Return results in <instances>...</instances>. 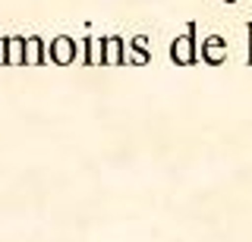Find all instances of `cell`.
Returning a JSON list of instances; mask_svg holds the SVG:
<instances>
[{
    "mask_svg": "<svg viewBox=\"0 0 252 242\" xmlns=\"http://www.w3.org/2000/svg\"><path fill=\"white\" fill-rule=\"evenodd\" d=\"M170 60L177 66H192L199 60V48H195V22L186 26V35H180L177 41L170 44Z\"/></svg>",
    "mask_w": 252,
    "mask_h": 242,
    "instance_id": "obj_1",
    "label": "cell"
},
{
    "mask_svg": "<svg viewBox=\"0 0 252 242\" xmlns=\"http://www.w3.org/2000/svg\"><path fill=\"white\" fill-rule=\"evenodd\" d=\"M47 60H51V63H57V66L73 63V60H76V41L69 35L54 38V41L47 44Z\"/></svg>",
    "mask_w": 252,
    "mask_h": 242,
    "instance_id": "obj_2",
    "label": "cell"
},
{
    "mask_svg": "<svg viewBox=\"0 0 252 242\" xmlns=\"http://www.w3.org/2000/svg\"><path fill=\"white\" fill-rule=\"evenodd\" d=\"M202 60L208 66H220L227 60V41L224 38H218V35H211V38H205L202 41Z\"/></svg>",
    "mask_w": 252,
    "mask_h": 242,
    "instance_id": "obj_3",
    "label": "cell"
},
{
    "mask_svg": "<svg viewBox=\"0 0 252 242\" xmlns=\"http://www.w3.org/2000/svg\"><path fill=\"white\" fill-rule=\"evenodd\" d=\"M82 63L85 66L104 63V38H85L82 41Z\"/></svg>",
    "mask_w": 252,
    "mask_h": 242,
    "instance_id": "obj_4",
    "label": "cell"
},
{
    "mask_svg": "<svg viewBox=\"0 0 252 242\" xmlns=\"http://www.w3.org/2000/svg\"><path fill=\"white\" fill-rule=\"evenodd\" d=\"M26 63H29V66L47 63V48H44L41 38H26Z\"/></svg>",
    "mask_w": 252,
    "mask_h": 242,
    "instance_id": "obj_5",
    "label": "cell"
},
{
    "mask_svg": "<svg viewBox=\"0 0 252 242\" xmlns=\"http://www.w3.org/2000/svg\"><path fill=\"white\" fill-rule=\"evenodd\" d=\"M3 51H6V63H26V38H6V44H3Z\"/></svg>",
    "mask_w": 252,
    "mask_h": 242,
    "instance_id": "obj_6",
    "label": "cell"
},
{
    "mask_svg": "<svg viewBox=\"0 0 252 242\" xmlns=\"http://www.w3.org/2000/svg\"><path fill=\"white\" fill-rule=\"evenodd\" d=\"M123 41L120 38H104V63L107 66H117V63H123Z\"/></svg>",
    "mask_w": 252,
    "mask_h": 242,
    "instance_id": "obj_7",
    "label": "cell"
},
{
    "mask_svg": "<svg viewBox=\"0 0 252 242\" xmlns=\"http://www.w3.org/2000/svg\"><path fill=\"white\" fill-rule=\"evenodd\" d=\"M246 32H249V57H246V63L252 66V22H249V26H246Z\"/></svg>",
    "mask_w": 252,
    "mask_h": 242,
    "instance_id": "obj_8",
    "label": "cell"
},
{
    "mask_svg": "<svg viewBox=\"0 0 252 242\" xmlns=\"http://www.w3.org/2000/svg\"><path fill=\"white\" fill-rule=\"evenodd\" d=\"M227 3H233V0H227Z\"/></svg>",
    "mask_w": 252,
    "mask_h": 242,
    "instance_id": "obj_9",
    "label": "cell"
}]
</instances>
